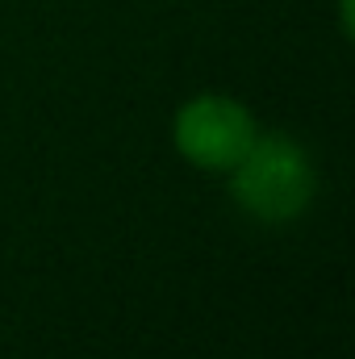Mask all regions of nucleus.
Here are the masks:
<instances>
[{
	"label": "nucleus",
	"mask_w": 355,
	"mask_h": 359,
	"mask_svg": "<svg viewBox=\"0 0 355 359\" xmlns=\"http://www.w3.org/2000/svg\"><path fill=\"white\" fill-rule=\"evenodd\" d=\"M230 192L243 213L260 222H293L314 201V159L284 134H255L247 155L230 168Z\"/></svg>",
	"instance_id": "1"
},
{
	"label": "nucleus",
	"mask_w": 355,
	"mask_h": 359,
	"mask_svg": "<svg viewBox=\"0 0 355 359\" xmlns=\"http://www.w3.org/2000/svg\"><path fill=\"white\" fill-rule=\"evenodd\" d=\"M255 117L243 100L222 96V92H205L192 96L176 109L172 121V138L176 151L201 172H230L247 147L255 142Z\"/></svg>",
	"instance_id": "2"
}]
</instances>
